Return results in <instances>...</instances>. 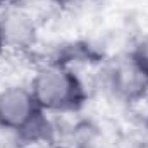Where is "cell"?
<instances>
[{
    "label": "cell",
    "mask_w": 148,
    "mask_h": 148,
    "mask_svg": "<svg viewBox=\"0 0 148 148\" xmlns=\"http://www.w3.org/2000/svg\"><path fill=\"white\" fill-rule=\"evenodd\" d=\"M35 35L33 23L21 12H10L0 19V40L3 47L21 48L31 43Z\"/></svg>",
    "instance_id": "277c9868"
},
{
    "label": "cell",
    "mask_w": 148,
    "mask_h": 148,
    "mask_svg": "<svg viewBox=\"0 0 148 148\" xmlns=\"http://www.w3.org/2000/svg\"><path fill=\"white\" fill-rule=\"evenodd\" d=\"M2 47H3V45H2V40H0V48H2Z\"/></svg>",
    "instance_id": "5b68a950"
},
{
    "label": "cell",
    "mask_w": 148,
    "mask_h": 148,
    "mask_svg": "<svg viewBox=\"0 0 148 148\" xmlns=\"http://www.w3.org/2000/svg\"><path fill=\"white\" fill-rule=\"evenodd\" d=\"M114 86L117 93L127 98L140 97L148 86V67H145L140 60L122 64L114 73Z\"/></svg>",
    "instance_id": "3957f363"
},
{
    "label": "cell",
    "mask_w": 148,
    "mask_h": 148,
    "mask_svg": "<svg viewBox=\"0 0 148 148\" xmlns=\"http://www.w3.org/2000/svg\"><path fill=\"white\" fill-rule=\"evenodd\" d=\"M31 93L40 109L67 110L81 102V84L73 73L60 66L45 67L35 76Z\"/></svg>",
    "instance_id": "6da1fadb"
},
{
    "label": "cell",
    "mask_w": 148,
    "mask_h": 148,
    "mask_svg": "<svg viewBox=\"0 0 148 148\" xmlns=\"http://www.w3.org/2000/svg\"><path fill=\"white\" fill-rule=\"evenodd\" d=\"M40 105L33 93L24 88H7L0 93V126L10 131L24 134H40V127L45 126L40 117Z\"/></svg>",
    "instance_id": "7a4b0ae2"
}]
</instances>
